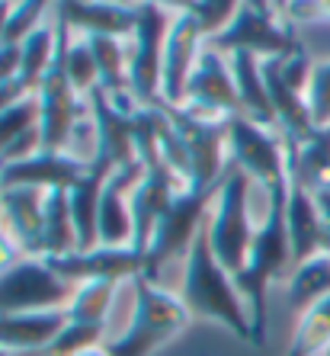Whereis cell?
<instances>
[{
    "mask_svg": "<svg viewBox=\"0 0 330 356\" xmlns=\"http://www.w3.org/2000/svg\"><path fill=\"white\" fill-rule=\"evenodd\" d=\"M286 196L289 183L272 186L266 193V216L256 225V238L250 248L247 266L234 276V286L247 302L250 324H254V347L266 343V324H270V286L279 276H289L295 257H292V241L286 228Z\"/></svg>",
    "mask_w": 330,
    "mask_h": 356,
    "instance_id": "obj_1",
    "label": "cell"
},
{
    "mask_svg": "<svg viewBox=\"0 0 330 356\" xmlns=\"http://www.w3.org/2000/svg\"><path fill=\"white\" fill-rule=\"evenodd\" d=\"M180 298L190 315L224 324L240 340L254 343V324H250L247 302L234 286V276L215 260L212 244H208V228H202L199 238L192 241L186 270H183Z\"/></svg>",
    "mask_w": 330,
    "mask_h": 356,
    "instance_id": "obj_2",
    "label": "cell"
},
{
    "mask_svg": "<svg viewBox=\"0 0 330 356\" xmlns=\"http://www.w3.org/2000/svg\"><path fill=\"white\" fill-rule=\"evenodd\" d=\"M135 282V308L129 318V327L113 343H106L109 356H154L167 347L176 334L190 324V312L183 298L160 289L154 280L138 276Z\"/></svg>",
    "mask_w": 330,
    "mask_h": 356,
    "instance_id": "obj_3",
    "label": "cell"
},
{
    "mask_svg": "<svg viewBox=\"0 0 330 356\" xmlns=\"http://www.w3.org/2000/svg\"><path fill=\"white\" fill-rule=\"evenodd\" d=\"M250 183L254 180L240 167H228V174L215 193V212H208L206 222L215 260L231 276H238L247 266L256 238V225L250 218Z\"/></svg>",
    "mask_w": 330,
    "mask_h": 356,
    "instance_id": "obj_4",
    "label": "cell"
},
{
    "mask_svg": "<svg viewBox=\"0 0 330 356\" xmlns=\"http://www.w3.org/2000/svg\"><path fill=\"white\" fill-rule=\"evenodd\" d=\"M224 135H228V158L234 167H240L254 183L270 193L272 186L289 183V148L286 138L256 125L250 116L238 113L224 122Z\"/></svg>",
    "mask_w": 330,
    "mask_h": 356,
    "instance_id": "obj_5",
    "label": "cell"
},
{
    "mask_svg": "<svg viewBox=\"0 0 330 356\" xmlns=\"http://www.w3.org/2000/svg\"><path fill=\"white\" fill-rule=\"evenodd\" d=\"M212 199L215 196H206V193L183 190L170 202V209L164 212V218L157 222L154 234H151L148 250H145V276L148 280H160V270L174 257H190L192 241L199 238V232L208 222Z\"/></svg>",
    "mask_w": 330,
    "mask_h": 356,
    "instance_id": "obj_6",
    "label": "cell"
},
{
    "mask_svg": "<svg viewBox=\"0 0 330 356\" xmlns=\"http://www.w3.org/2000/svg\"><path fill=\"white\" fill-rule=\"evenodd\" d=\"M208 45L224 51V55L247 51L256 58H279V55H292L302 49L295 35L286 26H279V10L272 0H244V7L231 19V26L215 39H208Z\"/></svg>",
    "mask_w": 330,
    "mask_h": 356,
    "instance_id": "obj_7",
    "label": "cell"
},
{
    "mask_svg": "<svg viewBox=\"0 0 330 356\" xmlns=\"http://www.w3.org/2000/svg\"><path fill=\"white\" fill-rule=\"evenodd\" d=\"M74 286L61 280L45 257H23L7 273H0V315L55 312L67 308Z\"/></svg>",
    "mask_w": 330,
    "mask_h": 356,
    "instance_id": "obj_8",
    "label": "cell"
},
{
    "mask_svg": "<svg viewBox=\"0 0 330 356\" xmlns=\"http://www.w3.org/2000/svg\"><path fill=\"white\" fill-rule=\"evenodd\" d=\"M170 33L167 10L138 0V19H135L132 49H129V83L138 106L160 103V81H164V45Z\"/></svg>",
    "mask_w": 330,
    "mask_h": 356,
    "instance_id": "obj_9",
    "label": "cell"
},
{
    "mask_svg": "<svg viewBox=\"0 0 330 356\" xmlns=\"http://www.w3.org/2000/svg\"><path fill=\"white\" fill-rule=\"evenodd\" d=\"M160 103H164V99H160ZM164 109L170 113L174 125L180 129L183 141H186V151H190V190L215 196V193H218V183L224 180L228 167H231L228 164L224 122L199 119L180 106H170V103H164Z\"/></svg>",
    "mask_w": 330,
    "mask_h": 356,
    "instance_id": "obj_10",
    "label": "cell"
},
{
    "mask_svg": "<svg viewBox=\"0 0 330 356\" xmlns=\"http://www.w3.org/2000/svg\"><path fill=\"white\" fill-rule=\"evenodd\" d=\"M39 129H42V151H71L81 116L90 113V97L83 99L71 87L61 65V51H55V65L39 87Z\"/></svg>",
    "mask_w": 330,
    "mask_h": 356,
    "instance_id": "obj_11",
    "label": "cell"
},
{
    "mask_svg": "<svg viewBox=\"0 0 330 356\" xmlns=\"http://www.w3.org/2000/svg\"><path fill=\"white\" fill-rule=\"evenodd\" d=\"M180 109H186L199 119H208V122H228L240 113L238 83H234L231 61L224 51L212 49V45L202 49L196 71L186 83V99H183Z\"/></svg>",
    "mask_w": 330,
    "mask_h": 356,
    "instance_id": "obj_12",
    "label": "cell"
},
{
    "mask_svg": "<svg viewBox=\"0 0 330 356\" xmlns=\"http://www.w3.org/2000/svg\"><path fill=\"white\" fill-rule=\"evenodd\" d=\"M202 39H206V29L192 13H176L170 19L164 45V81H160V99L170 106H183L186 99V83L202 55Z\"/></svg>",
    "mask_w": 330,
    "mask_h": 356,
    "instance_id": "obj_13",
    "label": "cell"
},
{
    "mask_svg": "<svg viewBox=\"0 0 330 356\" xmlns=\"http://www.w3.org/2000/svg\"><path fill=\"white\" fill-rule=\"evenodd\" d=\"M49 266L61 280H67L71 286L93 280H138L145 276V254L135 248H93V250H77L67 257H49Z\"/></svg>",
    "mask_w": 330,
    "mask_h": 356,
    "instance_id": "obj_14",
    "label": "cell"
},
{
    "mask_svg": "<svg viewBox=\"0 0 330 356\" xmlns=\"http://www.w3.org/2000/svg\"><path fill=\"white\" fill-rule=\"evenodd\" d=\"M132 116L135 113H122L113 106V99L103 90L90 93V119H93V161L106 170H119V167L138 161L135 154V132H132Z\"/></svg>",
    "mask_w": 330,
    "mask_h": 356,
    "instance_id": "obj_15",
    "label": "cell"
},
{
    "mask_svg": "<svg viewBox=\"0 0 330 356\" xmlns=\"http://www.w3.org/2000/svg\"><path fill=\"white\" fill-rule=\"evenodd\" d=\"M145 177V164H132L113 170L99 196V244L103 248H132L135 222H132V193Z\"/></svg>",
    "mask_w": 330,
    "mask_h": 356,
    "instance_id": "obj_16",
    "label": "cell"
},
{
    "mask_svg": "<svg viewBox=\"0 0 330 356\" xmlns=\"http://www.w3.org/2000/svg\"><path fill=\"white\" fill-rule=\"evenodd\" d=\"M58 19L71 26L83 39H132L138 3H116V0H58Z\"/></svg>",
    "mask_w": 330,
    "mask_h": 356,
    "instance_id": "obj_17",
    "label": "cell"
},
{
    "mask_svg": "<svg viewBox=\"0 0 330 356\" xmlns=\"http://www.w3.org/2000/svg\"><path fill=\"white\" fill-rule=\"evenodd\" d=\"M0 228L23 248L26 257H45V193L33 186L0 190Z\"/></svg>",
    "mask_w": 330,
    "mask_h": 356,
    "instance_id": "obj_18",
    "label": "cell"
},
{
    "mask_svg": "<svg viewBox=\"0 0 330 356\" xmlns=\"http://www.w3.org/2000/svg\"><path fill=\"white\" fill-rule=\"evenodd\" d=\"M90 164L74 158L71 151H39L33 158L10 164L0 170V190L3 186H33V190H71Z\"/></svg>",
    "mask_w": 330,
    "mask_h": 356,
    "instance_id": "obj_19",
    "label": "cell"
},
{
    "mask_svg": "<svg viewBox=\"0 0 330 356\" xmlns=\"http://www.w3.org/2000/svg\"><path fill=\"white\" fill-rule=\"evenodd\" d=\"M183 190H186V186H183L164 164L145 167V177H141V183L132 193V222H135L132 248L135 250H141V254L148 250V241H151V234H154L157 222L164 218L170 202H174Z\"/></svg>",
    "mask_w": 330,
    "mask_h": 356,
    "instance_id": "obj_20",
    "label": "cell"
},
{
    "mask_svg": "<svg viewBox=\"0 0 330 356\" xmlns=\"http://www.w3.org/2000/svg\"><path fill=\"white\" fill-rule=\"evenodd\" d=\"M286 228H289L295 264L317 254H330V232L314 206V196L295 180H289V196H286Z\"/></svg>",
    "mask_w": 330,
    "mask_h": 356,
    "instance_id": "obj_21",
    "label": "cell"
},
{
    "mask_svg": "<svg viewBox=\"0 0 330 356\" xmlns=\"http://www.w3.org/2000/svg\"><path fill=\"white\" fill-rule=\"evenodd\" d=\"M67 324V312H26V315H0V350L7 353H42Z\"/></svg>",
    "mask_w": 330,
    "mask_h": 356,
    "instance_id": "obj_22",
    "label": "cell"
},
{
    "mask_svg": "<svg viewBox=\"0 0 330 356\" xmlns=\"http://www.w3.org/2000/svg\"><path fill=\"white\" fill-rule=\"evenodd\" d=\"M234 71V83H238V97H240V113L250 116L256 125L263 129H279L276 122V109H272L270 90H266V77H263V58L247 55V51H234L228 55Z\"/></svg>",
    "mask_w": 330,
    "mask_h": 356,
    "instance_id": "obj_23",
    "label": "cell"
},
{
    "mask_svg": "<svg viewBox=\"0 0 330 356\" xmlns=\"http://www.w3.org/2000/svg\"><path fill=\"white\" fill-rule=\"evenodd\" d=\"M109 177H113V170L90 164V170L67 190L71 216H74L77 228V250L99 248V196H103V186H106Z\"/></svg>",
    "mask_w": 330,
    "mask_h": 356,
    "instance_id": "obj_24",
    "label": "cell"
},
{
    "mask_svg": "<svg viewBox=\"0 0 330 356\" xmlns=\"http://www.w3.org/2000/svg\"><path fill=\"white\" fill-rule=\"evenodd\" d=\"M289 148V180L302 183L308 193L330 190V129H314L302 145Z\"/></svg>",
    "mask_w": 330,
    "mask_h": 356,
    "instance_id": "obj_25",
    "label": "cell"
},
{
    "mask_svg": "<svg viewBox=\"0 0 330 356\" xmlns=\"http://www.w3.org/2000/svg\"><path fill=\"white\" fill-rule=\"evenodd\" d=\"M330 296V254H317L311 260L292 266L289 286H286V302L292 312L305 315L311 305L324 302Z\"/></svg>",
    "mask_w": 330,
    "mask_h": 356,
    "instance_id": "obj_26",
    "label": "cell"
},
{
    "mask_svg": "<svg viewBox=\"0 0 330 356\" xmlns=\"http://www.w3.org/2000/svg\"><path fill=\"white\" fill-rule=\"evenodd\" d=\"M42 244H45V260L77 254V228L74 216H71L67 190L45 193V234H42Z\"/></svg>",
    "mask_w": 330,
    "mask_h": 356,
    "instance_id": "obj_27",
    "label": "cell"
},
{
    "mask_svg": "<svg viewBox=\"0 0 330 356\" xmlns=\"http://www.w3.org/2000/svg\"><path fill=\"white\" fill-rule=\"evenodd\" d=\"M119 286H122V282H116V280H93V282L74 286V296H71V302H67V308H65L67 318H71V321L106 327L109 308L116 302Z\"/></svg>",
    "mask_w": 330,
    "mask_h": 356,
    "instance_id": "obj_28",
    "label": "cell"
},
{
    "mask_svg": "<svg viewBox=\"0 0 330 356\" xmlns=\"http://www.w3.org/2000/svg\"><path fill=\"white\" fill-rule=\"evenodd\" d=\"M330 347V296L298 318L286 356H324Z\"/></svg>",
    "mask_w": 330,
    "mask_h": 356,
    "instance_id": "obj_29",
    "label": "cell"
},
{
    "mask_svg": "<svg viewBox=\"0 0 330 356\" xmlns=\"http://www.w3.org/2000/svg\"><path fill=\"white\" fill-rule=\"evenodd\" d=\"M55 51H58V33L55 26H39L29 39L23 42V65H19V77L29 83V90L39 93L45 74L55 65Z\"/></svg>",
    "mask_w": 330,
    "mask_h": 356,
    "instance_id": "obj_30",
    "label": "cell"
},
{
    "mask_svg": "<svg viewBox=\"0 0 330 356\" xmlns=\"http://www.w3.org/2000/svg\"><path fill=\"white\" fill-rule=\"evenodd\" d=\"M103 334H106V327H99V324H83L67 318L58 337L35 356H81L93 347H103Z\"/></svg>",
    "mask_w": 330,
    "mask_h": 356,
    "instance_id": "obj_31",
    "label": "cell"
},
{
    "mask_svg": "<svg viewBox=\"0 0 330 356\" xmlns=\"http://www.w3.org/2000/svg\"><path fill=\"white\" fill-rule=\"evenodd\" d=\"M49 3L51 0H17L13 10H10V17H7L3 42H10V45H23V42L39 29V26H45L42 23V17H45Z\"/></svg>",
    "mask_w": 330,
    "mask_h": 356,
    "instance_id": "obj_32",
    "label": "cell"
},
{
    "mask_svg": "<svg viewBox=\"0 0 330 356\" xmlns=\"http://www.w3.org/2000/svg\"><path fill=\"white\" fill-rule=\"evenodd\" d=\"M305 103H308V116H311L314 129H330V58L314 61L311 81H308V90H305Z\"/></svg>",
    "mask_w": 330,
    "mask_h": 356,
    "instance_id": "obj_33",
    "label": "cell"
},
{
    "mask_svg": "<svg viewBox=\"0 0 330 356\" xmlns=\"http://www.w3.org/2000/svg\"><path fill=\"white\" fill-rule=\"evenodd\" d=\"M240 7H244V0H196L192 17L202 23L206 39H215L218 33H224L231 26V19L240 13Z\"/></svg>",
    "mask_w": 330,
    "mask_h": 356,
    "instance_id": "obj_34",
    "label": "cell"
},
{
    "mask_svg": "<svg viewBox=\"0 0 330 356\" xmlns=\"http://www.w3.org/2000/svg\"><path fill=\"white\" fill-rule=\"evenodd\" d=\"M19 65H23V45L0 42V83L19 77Z\"/></svg>",
    "mask_w": 330,
    "mask_h": 356,
    "instance_id": "obj_35",
    "label": "cell"
},
{
    "mask_svg": "<svg viewBox=\"0 0 330 356\" xmlns=\"http://www.w3.org/2000/svg\"><path fill=\"white\" fill-rule=\"evenodd\" d=\"M35 97L33 90H29V83L23 81V77H13V81L0 83V113L10 106H17V103H23V99Z\"/></svg>",
    "mask_w": 330,
    "mask_h": 356,
    "instance_id": "obj_36",
    "label": "cell"
},
{
    "mask_svg": "<svg viewBox=\"0 0 330 356\" xmlns=\"http://www.w3.org/2000/svg\"><path fill=\"white\" fill-rule=\"evenodd\" d=\"M23 257H26L23 248H19L17 241H13L7 232H3V228H0V273H7L10 266H17Z\"/></svg>",
    "mask_w": 330,
    "mask_h": 356,
    "instance_id": "obj_37",
    "label": "cell"
},
{
    "mask_svg": "<svg viewBox=\"0 0 330 356\" xmlns=\"http://www.w3.org/2000/svg\"><path fill=\"white\" fill-rule=\"evenodd\" d=\"M141 3H154V7L167 10V13H192V7H196V0H141Z\"/></svg>",
    "mask_w": 330,
    "mask_h": 356,
    "instance_id": "obj_38",
    "label": "cell"
},
{
    "mask_svg": "<svg viewBox=\"0 0 330 356\" xmlns=\"http://www.w3.org/2000/svg\"><path fill=\"white\" fill-rule=\"evenodd\" d=\"M311 196H314V206L321 212L324 225H327V232H330V190H317V193H311Z\"/></svg>",
    "mask_w": 330,
    "mask_h": 356,
    "instance_id": "obj_39",
    "label": "cell"
},
{
    "mask_svg": "<svg viewBox=\"0 0 330 356\" xmlns=\"http://www.w3.org/2000/svg\"><path fill=\"white\" fill-rule=\"evenodd\" d=\"M10 10H13V3H10V0H0V42H3V29H7Z\"/></svg>",
    "mask_w": 330,
    "mask_h": 356,
    "instance_id": "obj_40",
    "label": "cell"
},
{
    "mask_svg": "<svg viewBox=\"0 0 330 356\" xmlns=\"http://www.w3.org/2000/svg\"><path fill=\"white\" fill-rule=\"evenodd\" d=\"M81 356H109V353H106V347H93V350H87V353H81Z\"/></svg>",
    "mask_w": 330,
    "mask_h": 356,
    "instance_id": "obj_41",
    "label": "cell"
},
{
    "mask_svg": "<svg viewBox=\"0 0 330 356\" xmlns=\"http://www.w3.org/2000/svg\"><path fill=\"white\" fill-rule=\"evenodd\" d=\"M321 10H324V17H330V0H321Z\"/></svg>",
    "mask_w": 330,
    "mask_h": 356,
    "instance_id": "obj_42",
    "label": "cell"
},
{
    "mask_svg": "<svg viewBox=\"0 0 330 356\" xmlns=\"http://www.w3.org/2000/svg\"><path fill=\"white\" fill-rule=\"evenodd\" d=\"M0 356H13V353H7V350H0Z\"/></svg>",
    "mask_w": 330,
    "mask_h": 356,
    "instance_id": "obj_43",
    "label": "cell"
},
{
    "mask_svg": "<svg viewBox=\"0 0 330 356\" xmlns=\"http://www.w3.org/2000/svg\"><path fill=\"white\" fill-rule=\"evenodd\" d=\"M116 3H129V0H116Z\"/></svg>",
    "mask_w": 330,
    "mask_h": 356,
    "instance_id": "obj_44",
    "label": "cell"
},
{
    "mask_svg": "<svg viewBox=\"0 0 330 356\" xmlns=\"http://www.w3.org/2000/svg\"><path fill=\"white\" fill-rule=\"evenodd\" d=\"M77 3H83V0H77Z\"/></svg>",
    "mask_w": 330,
    "mask_h": 356,
    "instance_id": "obj_45",
    "label": "cell"
}]
</instances>
